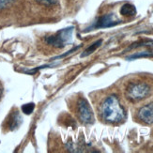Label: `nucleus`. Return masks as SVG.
Here are the masks:
<instances>
[{"label":"nucleus","mask_w":153,"mask_h":153,"mask_svg":"<svg viewBox=\"0 0 153 153\" xmlns=\"http://www.w3.org/2000/svg\"><path fill=\"white\" fill-rule=\"evenodd\" d=\"M140 46H153V41H144V42H138V43H134L130 47V49H131V48H136V47H140Z\"/></svg>","instance_id":"obj_12"},{"label":"nucleus","mask_w":153,"mask_h":153,"mask_svg":"<svg viewBox=\"0 0 153 153\" xmlns=\"http://www.w3.org/2000/svg\"><path fill=\"white\" fill-rule=\"evenodd\" d=\"M120 14L123 16L131 17L136 14V9L134 5L131 4H125L120 9Z\"/></svg>","instance_id":"obj_8"},{"label":"nucleus","mask_w":153,"mask_h":153,"mask_svg":"<svg viewBox=\"0 0 153 153\" xmlns=\"http://www.w3.org/2000/svg\"><path fill=\"white\" fill-rule=\"evenodd\" d=\"M2 93H3V88H2L1 84H0V97L2 96Z\"/></svg>","instance_id":"obj_15"},{"label":"nucleus","mask_w":153,"mask_h":153,"mask_svg":"<svg viewBox=\"0 0 153 153\" xmlns=\"http://www.w3.org/2000/svg\"><path fill=\"white\" fill-rule=\"evenodd\" d=\"M150 92L149 86L147 84L138 83L131 84L127 88V98L131 102H139L145 99Z\"/></svg>","instance_id":"obj_3"},{"label":"nucleus","mask_w":153,"mask_h":153,"mask_svg":"<svg viewBox=\"0 0 153 153\" xmlns=\"http://www.w3.org/2000/svg\"><path fill=\"white\" fill-rule=\"evenodd\" d=\"M102 117L106 122L119 123L126 117L124 108L116 95L109 96L102 105Z\"/></svg>","instance_id":"obj_1"},{"label":"nucleus","mask_w":153,"mask_h":153,"mask_svg":"<svg viewBox=\"0 0 153 153\" xmlns=\"http://www.w3.org/2000/svg\"><path fill=\"white\" fill-rule=\"evenodd\" d=\"M153 56V52L152 51H143V52H139L136 54H134L130 56L127 57L128 60H132V59H136L139 57H150Z\"/></svg>","instance_id":"obj_10"},{"label":"nucleus","mask_w":153,"mask_h":153,"mask_svg":"<svg viewBox=\"0 0 153 153\" xmlns=\"http://www.w3.org/2000/svg\"><path fill=\"white\" fill-rule=\"evenodd\" d=\"M138 117L147 124L153 123V103L143 106L138 112Z\"/></svg>","instance_id":"obj_6"},{"label":"nucleus","mask_w":153,"mask_h":153,"mask_svg":"<svg viewBox=\"0 0 153 153\" xmlns=\"http://www.w3.org/2000/svg\"><path fill=\"white\" fill-rule=\"evenodd\" d=\"M35 109V104L34 103H26L22 106V111L25 113V115H30L31 113Z\"/></svg>","instance_id":"obj_11"},{"label":"nucleus","mask_w":153,"mask_h":153,"mask_svg":"<svg viewBox=\"0 0 153 153\" xmlns=\"http://www.w3.org/2000/svg\"><path fill=\"white\" fill-rule=\"evenodd\" d=\"M14 0H0V10H4L8 8L10 5L12 4Z\"/></svg>","instance_id":"obj_14"},{"label":"nucleus","mask_w":153,"mask_h":153,"mask_svg":"<svg viewBox=\"0 0 153 153\" xmlns=\"http://www.w3.org/2000/svg\"><path fill=\"white\" fill-rule=\"evenodd\" d=\"M76 113L80 121L84 124H92L94 122V116H93L92 110L88 102L85 99L81 98L77 102V108Z\"/></svg>","instance_id":"obj_4"},{"label":"nucleus","mask_w":153,"mask_h":153,"mask_svg":"<svg viewBox=\"0 0 153 153\" xmlns=\"http://www.w3.org/2000/svg\"><path fill=\"white\" fill-rule=\"evenodd\" d=\"M21 123H22V117L19 115L18 112L13 113V114L10 115V117L9 119V123H8L9 129L10 131L15 130L21 125Z\"/></svg>","instance_id":"obj_7"},{"label":"nucleus","mask_w":153,"mask_h":153,"mask_svg":"<svg viewBox=\"0 0 153 153\" xmlns=\"http://www.w3.org/2000/svg\"><path fill=\"white\" fill-rule=\"evenodd\" d=\"M74 33V28L69 27L62 29L55 35H51L45 38V42L56 48H63L70 42Z\"/></svg>","instance_id":"obj_2"},{"label":"nucleus","mask_w":153,"mask_h":153,"mask_svg":"<svg viewBox=\"0 0 153 153\" xmlns=\"http://www.w3.org/2000/svg\"><path fill=\"white\" fill-rule=\"evenodd\" d=\"M102 42V39H99V41H97L96 42H94L93 44H91V45L89 46V47L83 53L81 56H82V57H85V56H89L90 54H92L93 52H95V51L100 47V46H101Z\"/></svg>","instance_id":"obj_9"},{"label":"nucleus","mask_w":153,"mask_h":153,"mask_svg":"<svg viewBox=\"0 0 153 153\" xmlns=\"http://www.w3.org/2000/svg\"><path fill=\"white\" fill-rule=\"evenodd\" d=\"M120 23V21L115 16L114 13H109V14H105L98 19L96 24L91 26L90 28H107L112 27Z\"/></svg>","instance_id":"obj_5"},{"label":"nucleus","mask_w":153,"mask_h":153,"mask_svg":"<svg viewBox=\"0 0 153 153\" xmlns=\"http://www.w3.org/2000/svg\"><path fill=\"white\" fill-rule=\"evenodd\" d=\"M36 1L43 6H53V5H56L57 4L58 0H36Z\"/></svg>","instance_id":"obj_13"}]
</instances>
